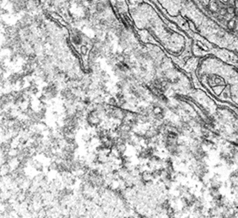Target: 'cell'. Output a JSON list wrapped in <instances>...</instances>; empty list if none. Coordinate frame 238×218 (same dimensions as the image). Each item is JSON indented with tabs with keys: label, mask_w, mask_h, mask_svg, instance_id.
Masks as SVG:
<instances>
[{
	"label": "cell",
	"mask_w": 238,
	"mask_h": 218,
	"mask_svg": "<svg viewBox=\"0 0 238 218\" xmlns=\"http://www.w3.org/2000/svg\"><path fill=\"white\" fill-rule=\"evenodd\" d=\"M87 120H88L89 124H91V125H97L99 122H100V119H99V114H98V113L96 111L91 112L89 115H88Z\"/></svg>",
	"instance_id": "obj_1"
}]
</instances>
